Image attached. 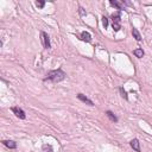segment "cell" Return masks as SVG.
Instances as JSON below:
<instances>
[{
	"label": "cell",
	"mask_w": 152,
	"mask_h": 152,
	"mask_svg": "<svg viewBox=\"0 0 152 152\" xmlns=\"http://www.w3.org/2000/svg\"><path fill=\"white\" fill-rule=\"evenodd\" d=\"M67 77V74L63 71L62 69H57V70H51L47 74V76L44 77V81H51L54 83L61 82Z\"/></svg>",
	"instance_id": "1"
},
{
	"label": "cell",
	"mask_w": 152,
	"mask_h": 152,
	"mask_svg": "<svg viewBox=\"0 0 152 152\" xmlns=\"http://www.w3.org/2000/svg\"><path fill=\"white\" fill-rule=\"evenodd\" d=\"M41 41H42L43 47L45 48V49H50L51 44H50V38H49V36H48V33H45V32L42 31L41 32Z\"/></svg>",
	"instance_id": "2"
},
{
	"label": "cell",
	"mask_w": 152,
	"mask_h": 152,
	"mask_svg": "<svg viewBox=\"0 0 152 152\" xmlns=\"http://www.w3.org/2000/svg\"><path fill=\"white\" fill-rule=\"evenodd\" d=\"M12 112L14 114H16V116L17 118H19V119H25L26 118V115H25V112L23 111V109L21 108H19V107H13L12 108Z\"/></svg>",
	"instance_id": "3"
},
{
	"label": "cell",
	"mask_w": 152,
	"mask_h": 152,
	"mask_svg": "<svg viewBox=\"0 0 152 152\" xmlns=\"http://www.w3.org/2000/svg\"><path fill=\"white\" fill-rule=\"evenodd\" d=\"M130 145H131V147L134 150V151L137 152H140L142 150H140V143L138 139H132L131 142H130Z\"/></svg>",
	"instance_id": "4"
},
{
	"label": "cell",
	"mask_w": 152,
	"mask_h": 152,
	"mask_svg": "<svg viewBox=\"0 0 152 152\" xmlns=\"http://www.w3.org/2000/svg\"><path fill=\"white\" fill-rule=\"evenodd\" d=\"M77 99H78V100H81L82 102H85V103H87V105H89V106H94L93 101L89 100V99H88L87 96H85L83 94H77Z\"/></svg>",
	"instance_id": "5"
},
{
	"label": "cell",
	"mask_w": 152,
	"mask_h": 152,
	"mask_svg": "<svg viewBox=\"0 0 152 152\" xmlns=\"http://www.w3.org/2000/svg\"><path fill=\"white\" fill-rule=\"evenodd\" d=\"M81 39H82L83 42H87V43H89V42L92 41V36H90L89 32L83 31V32H81Z\"/></svg>",
	"instance_id": "6"
},
{
	"label": "cell",
	"mask_w": 152,
	"mask_h": 152,
	"mask_svg": "<svg viewBox=\"0 0 152 152\" xmlns=\"http://www.w3.org/2000/svg\"><path fill=\"white\" fill-rule=\"evenodd\" d=\"M3 144L5 145L6 147H8V149H16L17 147V144L14 142H12V140H4Z\"/></svg>",
	"instance_id": "7"
},
{
	"label": "cell",
	"mask_w": 152,
	"mask_h": 152,
	"mask_svg": "<svg viewBox=\"0 0 152 152\" xmlns=\"http://www.w3.org/2000/svg\"><path fill=\"white\" fill-rule=\"evenodd\" d=\"M112 24H120V11L115 14H112Z\"/></svg>",
	"instance_id": "8"
},
{
	"label": "cell",
	"mask_w": 152,
	"mask_h": 152,
	"mask_svg": "<svg viewBox=\"0 0 152 152\" xmlns=\"http://www.w3.org/2000/svg\"><path fill=\"white\" fill-rule=\"evenodd\" d=\"M132 35H133V37L136 38V41H138V42H140L142 41V36H140V33H139V31L137 30L136 27H133L132 29Z\"/></svg>",
	"instance_id": "9"
},
{
	"label": "cell",
	"mask_w": 152,
	"mask_h": 152,
	"mask_svg": "<svg viewBox=\"0 0 152 152\" xmlns=\"http://www.w3.org/2000/svg\"><path fill=\"white\" fill-rule=\"evenodd\" d=\"M133 54L136 57H138V58H142L143 56H144V50L140 49V48H138V49L133 50Z\"/></svg>",
	"instance_id": "10"
},
{
	"label": "cell",
	"mask_w": 152,
	"mask_h": 152,
	"mask_svg": "<svg viewBox=\"0 0 152 152\" xmlns=\"http://www.w3.org/2000/svg\"><path fill=\"white\" fill-rule=\"evenodd\" d=\"M106 115L108 116V118L111 119V120L113 121V122H116V121H118V118H116V116L114 115V113H113V112H111V111H107V112H106Z\"/></svg>",
	"instance_id": "11"
},
{
	"label": "cell",
	"mask_w": 152,
	"mask_h": 152,
	"mask_svg": "<svg viewBox=\"0 0 152 152\" xmlns=\"http://www.w3.org/2000/svg\"><path fill=\"white\" fill-rule=\"evenodd\" d=\"M109 4H111L112 6H114V7H116L119 11L122 10V5H121L120 3H118V1H113V0H111V1H109Z\"/></svg>",
	"instance_id": "12"
},
{
	"label": "cell",
	"mask_w": 152,
	"mask_h": 152,
	"mask_svg": "<svg viewBox=\"0 0 152 152\" xmlns=\"http://www.w3.org/2000/svg\"><path fill=\"white\" fill-rule=\"evenodd\" d=\"M119 90H120V93H121V96H122L125 100H128V96H127V93H126V90L124 89V87H120Z\"/></svg>",
	"instance_id": "13"
},
{
	"label": "cell",
	"mask_w": 152,
	"mask_h": 152,
	"mask_svg": "<svg viewBox=\"0 0 152 152\" xmlns=\"http://www.w3.org/2000/svg\"><path fill=\"white\" fill-rule=\"evenodd\" d=\"M43 150L45 152H52V147L50 146V145H47V144L43 145Z\"/></svg>",
	"instance_id": "14"
},
{
	"label": "cell",
	"mask_w": 152,
	"mask_h": 152,
	"mask_svg": "<svg viewBox=\"0 0 152 152\" xmlns=\"http://www.w3.org/2000/svg\"><path fill=\"white\" fill-rule=\"evenodd\" d=\"M44 5H45V1H43V0H41V1H37V3H36V6H37V7H39V8H43Z\"/></svg>",
	"instance_id": "15"
},
{
	"label": "cell",
	"mask_w": 152,
	"mask_h": 152,
	"mask_svg": "<svg viewBox=\"0 0 152 152\" xmlns=\"http://www.w3.org/2000/svg\"><path fill=\"white\" fill-rule=\"evenodd\" d=\"M102 24H103V26H105V29L108 26V18H106L105 16L102 17Z\"/></svg>",
	"instance_id": "16"
},
{
	"label": "cell",
	"mask_w": 152,
	"mask_h": 152,
	"mask_svg": "<svg viewBox=\"0 0 152 152\" xmlns=\"http://www.w3.org/2000/svg\"><path fill=\"white\" fill-rule=\"evenodd\" d=\"M80 13H81V16H85V14H87V13L83 11V8L82 7H80Z\"/></svg>",
	"instance_id": "17"
}]
</instances>
